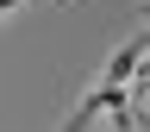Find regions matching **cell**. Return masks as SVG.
<instances>
[{"instance_id": "cell-1", "label": "cell", "mask_w": 150, "mask_h": 132, "mask_svg": "<svg viewBox=\"0 0 150 132\" xmlns=\"http://www.w3.org/2000/svg\"><path fill=\"white\" fill-rule=\"evenodd\" d=\"M94 113H112V126H119V132L138 126V113H131V88H119V82H100V88H94L88 101L63 120V132H88V126H94Z\"/></svg>"}]
</instances>
